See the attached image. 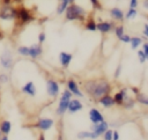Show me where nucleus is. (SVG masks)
<instances>
[{
    "label": "nucleus",
    "mask_w": 148,
    "mask_h": 140,
    "mask_svg": "<svg viewBox=\"0 0 148 140\" xmlns=\"http://www.w3.org/2000/svg\"><path fill=\"white\" fill-rule=\"evenodd\" d=\"M81 87L83 91L95 101H97L103 95L110 94L112 89V84L105 78H94V79L83 80Z\"/></svg>",
    "instance_id": "1"
},
{
    "label": "nucleus",
    "mask_w": 148,
    "mask_h": 140,
    "mask_svg": "<svg viewBox=\"0 0 148 140\" xmlns=\"http://www.w3.org/2000/svg\"><path fill=\"white\" fill-rule=\"evenodd\" d=\"M87 17H88V9L76 2L69 3L65 12L66 21H79L81 23H84Z\"/></svg>",
    "instance_id": "2"
},
{
    "label": "nucleus",
    "mask_w": 148,
    "mask_h": 140,
    "mask_svg": "<svg viewBox=\"0 0 148 140\" xmlns=\"http://www.w3.org/2000/svg\"><path fill=\"white\" fill-rule=\"evenodd\" d=\"M72 97H73V95L68 89L62 90V93L60 95V98L58 101L57 109H56V115L57 116L61 117L67 112V108H68V104H69V101L72 100Z\"/></svg>",
    "instance_id": "3"
},
{
    "label": "nucleus",
    "mask_w": 148,
    "mask_h": 140,
    "mask_svg": "<svg viewBox=\"0 0 148 140\" xmlns=\"http://www.w3.org/2000/svg\"><path fill=\"white\" fill-rule=\"evenodd\" d=\"M16 17H17V7H14L10 5L0 6V21L13 22V21H16Z\"/></svg>",
    "instance_id": "4"
},
{
    "label": "nucleus",
    "mask_w": 148,
    "mask_h": 140,
    "mask_svg": "<svg viewBox=\"0 0 148 140\" xmlns=\"http://www.w3.org/2000/svg\"><path fill=\"white\" fill-rule=\"evenodd\" d=\"M35 20L32 13L25 8L24 6H20L17 7V17H16V21L20 25H24V24H28L30 22H32Z\"/></svg>",
    "instance_id": "5"
},
{
    "label": "nucleus",
    "mask_w": 148,
    "mask_h": 140,
    "mask_svg": "<svg viewBox=\"0 0 148 140\" xmlns=\"http://www.w3.org/2000/svg\"><path fill=\"white\" fill-rule=\"evenodd\" d=\"M45 90L49 97L56 98L60 93V84L59 82L53 78H47L45 82Z\"/></svg>",
    "instance_id": "6"
},
{
    "label": "nucleus",
    "mask_w": 148,
    "mask_h": 140,
    "mask_svg": "<svg viewBox=\"0 0 148 140\" xmlns=\"http://www.w3.org/2000/svg\"><path fill=\"white\" fill-rule=\"evenodd\" d=\"M0 65L3 69L9 71L14 66V58H13V52L9 49H3V51L0 54Z\"/></svg>",
    "instance_id": "7"
},
{
    "label": "nucleus",
    "mask_w": 148,
    "mask_h": 140,
    "mask_svg": "<svg viewBox=\"0 0 148 140\" xmlns=\"http://www.w3.org/2000/svg\"><path fill=\"white\" fill-rule=\"evenodd\" d=\"M54 125V120L52 118H49V117H42L39 119H37L34 124H32V127L37 128L39 132H45V131H49L53 127Z\"/></svg>",
    "instance_id": "8"
},
{
    "label": "nucleus",
    "mask_w": 148,
    "mask_h": 140,
    "mask_svg": "<svg viewBox=\"0 0 148 140\" xmlns=\"http://www.w3.org/2000/svg\"><path fill=\"white\" fill-rule=\"evenodd\" d=\"M66 89H68L73 96L77 97V98H83V91L81 90L79 83L76 82V80H74L73 78H68L66 80Z\"/></svg>",
    "instance_id": "9"
},
{
    "label": "nucleus",
    "mask_w": 148,
    "mask_h": 140,
    "mask_svg": "<svg viewBox=\"0 0 148 140\" xmlns=\"http://www.w3.org/2000/svg\"><path fill=\"white\" fill-rule=\"evenodd\" d=\"M114 25H116V23L112 20L111 21H109V20L99 21V22H97V31H99L103 35H106V34L113 31Z\"/></svg>",
    "instance_id": "10"
},
{
    "label": "nucleus",
    "mask_w": 148,
    "mask_h": 140,
    "mask_svg": "<svg viewBox=\"0 0 148 140\" xmlns=\"http://www.w3.org/2000/svg\"><path fill=\"white\" fill-rule=\"evenodd\" d=\"M21 93L29 96V97H36L37 95V87L34 81H28L21 87Z\"/></svg>",
    "instance_id": "11"
},
{
    "label": "nucleus",
    "mask_w": 148,
    "mask_h": 140,
    "mask_svg": "<svg viewBox=\"0 0 148 140\" xmlns=\"http://www.w3.org/2000/svg\"><path fill=\"white\" fill-rule=\"evenodd\" d=\"M88 117H89V120L91 124H98V123H102L103 120H105L103 113L97 108H91L88 111Z\"/></svg>",
    "instance_id": "12"
},
{
    "label": "nucleus",
    "mask_w": 148,
    "mask_h": 140,
    "mask_svg": "<svg viewBox=\"0 0 148 140\" xmlns=\"http://www.w3.org/2000/svg\"><path fill=\"white\" fill-rule=\"evenodd\" d=\"M109 127H110L109 123H108L106 120H103L102 123H98V124H91L90 131L94 132L97 138H99V137H102V135L104 134V132H105Z\"/></svg>",
    "instance_id": "13"
},
{
    "label": "nucleus",
    "mask_w": 148,
    "mask_h": 140,
    "mask_svg": "<svg viewBox=\"0 0 148 140\" xmlns=\"http://www.w3.org/2000/svg\"><path fill=\"white\" fill-rule=\"evenodd\" d=\"M82 109H83V103L81 102V100L77 97H75V98L72 97V100L69 101L68 108H67V112L69 115H74V113L81 111Z\"/></svg>",
    "instance_id": "14"
},
{
    "label": "nucleus",
    "mask_w": 148,
    "mask_h": 140,
    "mask_svg": "<svg viewBox=\"0 0 148 140\" xmlns=\"http://www.w3.org/2000/svg\"><path fill=\"white\" fill-rule=\"evenodd\" d=\"M109 15L111 16L112 21H114V22H120L121 23L125 20V13L119 7H112V8H110L109 9Z\"/></svg>",
    "instance_id": "15"
},
{
    "label": "nucleus",
    "mask_w": 148,
    "mask_h": 140,
    "mask_svg": "<svg viewBox=\"0 0 148 140\" xmlns=\"http://www.w3.org/2000/svg\"><path fill=\"white\" fill-rule=\"evenodd\" d=\"M58 60L62 68H67L73 60V54L69 52H66V51H60L59 56H58Z\"/></svg>",
    "instance_id": "16"
},
{
    "label": "nucleus",
    "mask_w": 148,
    "mask_h": 140,
    "mask_svg": "<svg viewBox=\"0 0 148 140\" xmlns=\"http://www.w3.org/2000/svg\"><path fill=\"white\" fill-rule=\"evenodd\" d=\"M112 96H113V100H114V104L118 105V106H121L123 103L125 102V100H126L130 95L127 94V88H121L120 90L116 91Z\"/></svg>",
    "instance_id": "17"
},
{
    "label": "nucleus",
    "mask_w": 148,
    "mask_h": 140,
    "mask_svg": "<svg viewBox=\"0 0 148 140\" xmlns=\"http://www.w3.org/2000/svg\"><path fill=\"white\" fill-rule=\"evenodd\" d=\"M43 54V45L39 43H34L29 45V57L31 59H37Z\"/></svg>",
    "instance_id": "18"
},
{
    "label": "nucleus",
    "mask_w": 148,
    "mask_h": 140,
    "mask_svg": "<svg viewBox=\"0 0 148 140\" xmlns=\"http://www.w3.org/2000/svg\"><path fill=\"white\" fill-rule=\"evenodd\" d=\"M98 104H101L103 108L105 109H110L112 106H114V100H113V96L111 94H106V95H103L102 97H99L97 100Z\"/></svg>",
    "instance_id": "19"
},
{
    "label": "nucleus",
    "mask_w": 148,
    "mask_h": 140,
    "mask_svg": "<svg viewBox=\"0 0 148 140\" xmlns=\"http://www.w3.org/2000/svg\"><path fill=\"white\" fill-rule=\"evenodd\" d=\"M83 28H84V30H87V31L94 32V31L97 30V22L95 21V19H94L92 16H89V15H88V17L86 19V21H84V23H83Z\"/></svg>",
    "instance_id": "20"
},
{
    "label": "nucleus",
    "mask_w": 148,
    "mask_h": 140,
    "mask_svg": "<svg viewBox=\"0 0 148 140\" xmlns=\"http://www.w3.org/2000/svg\"><path fill=\"white\" fill-rule=\"evenodd\" d=\"M76 138H77V139H80V140H86V139H92V140H97V139H98L94 132L88 131V130L79 131V132L76 133Z\"/></svg>",
    "instance_id": "21"
},
{
    "label": "nucleus",
    "mask_w": 148,
    "mask_h": 140,
    "mask_svg": "<svg viewBox=\"0 0 148 140\" xmlns=\"http://www.w3.org/2000/svg\"><path fill=\"white\" fill-rule=\"evenodd\" d=\"M12 131V123L8 119H2L0 121V132L2 135H8Z\"/></svg>",
    "instance_id": "22"
},
{
    "label": "nucleus",
    "mask_w": 148,
    "mask_h": 140,
    "mask_svg": "<svg viewBox=\"0 0 148 140\" xmlns=\"http://www.w3.org/2000/svg\"><path fill=\"white\" fill-rule=\"evenodd\" d=\"M135 97V102H138L139 104H141V105H143V106H148V95H146V94H143V93H141V91H139L136 95H134Z\"/></svg>",
    "instance_id": "23"
},
{
    "label": "nucleus",
    "mask_w": 148,
    "mask_h": 140,
    "mask_svg": "<svg viewBox=\"0 0 148 140\" xmlns=\"http://www.w3.org/2000/svg\"><path fill=\"white\" fill-rule=\"evenodd\" d=\"M143 43V39L139 36H133L131 37V42H130V45H131V49L132 50H136L139 46H141Z\"/></svg>",
    "instance_id": "24"
},
{
    "label": "nucleus",
    "mask_w": 148,
    "mask_h": 140,
    "mask_svg": "<svg viewBox=\"0 0 148 140\" xmlns=\"http://www.w3.org/2000/svg\"><path fill=\"white\" fill-rule=\"evenodd\" d=\"M68 1H60L58 5H57V8H56V14L57 15H62L65 14L67 7H68Z\"/></svg>",
    "instance_id": "25"
},
{
    "label": "nucleus",
    "mask_w": 148,
    "mask_h": 140,
    "mask_svg": "<svg viewBox=\"0 0 148 140\" xmlns=\"http://www.w3.org/2000/svg\"><path fill=\"white\" fill-rule=\"evenodd\" d=\"M135 98L134 97H131V96H128L126 100H125V102L123 103V108L125 109V110H132L133 108H134V105H135Z\"/></svg>",
    "instance_id": "26"
},
{
    "label": "nucleus",
    "mask_w": 148,
    "mask_h": 140,
    "mask_svg": "<svg viewBox=\"0 0 148 140\" xmlns=\"http://www.w3.org/2000/svg\"><path fill=\"white\" fill-rule=\"evenodd\" d=\"M113 32H114V36L119 39L124 34H125V27L123 23H119V24H116L114 28H113Z\"/></svg>",
    "instance_id": "27"
},
{
    "label": "nucleus",
    "mask_w": 148,
    "mask_h": 140,
    "mask_svg": "<svg viewBox=\"0 0 148 140\" xmlns=\"http://www.w3.org/2000/svg\"><path fill=\"white\" fill-rule=\"evenodd\" d=\"M138 16V9L136 8H131L128 7V9L125 13V19L126 20H134Z\"/></svg>",
    "instance_id": "28"
},
{
    "label": "nucleus",
    "mask_w": 148,
    "mask_h": 140,
    "mask_svg": "<svg viewBox=\"0 0 148 140\" xmlns=\"http://www.w3.org/2000/svg\"><path fill=\"white\" fill-rule=\"evenodd\" d=\"M16 52L21 57H29V46H27V45H20V46H17Z\"/></svg>",
    "instance_id": "29"
},
{
    "label": "nucleus",
    "mask_w": 148,
    "mask_h": 140,
    "mask_svg": "<svg viewBox=\"0 0 148 140\" xmlns=\"http://www.w3.org/2000/svg\"><path fill=\"white\" fill-rule=\"evenodd\" d=\"M89 2H90V6L92 7V9H95V10H102L103 9L99 0H89Z\"/></svg>",
    "instance_id": "30"
},
{
    "label": "nucleus",
    "mask_w": 148,
    "mask_h": 140,
    "mask_svg": "<svg viewBox=\"0 0 148 140\" xmlns=\"http://www.w3.org/2000/svg\"><path fill=\"white\" fill-rule=\"evenodd\" d=\"M112 131H113V130L109 127V128L104 132V134L102 135L103 139H104V140H112Z\"/></svg>",
    "instance_id": "31"
},
{
    "label": "nucleus",
    "mask_w": 148,
    "mask_h": 140,
    "mask_svg": "<svg viewBox=\"0 0 148 140\" xmlns=\"http://www.w3.org/2000/svg\"><path fill=\"white\" fill-rule=\"evenodd\" d=\"M9 81V75L7 73H0V84H5Z\"/></svg>",
    "instance_id": "32"
},
{
    "label": "nucleus",
    "mask_w": 148,
    "mask_h": 140,
    "mask_svg": "<svg viewBox=\"0 0 148 140\" xmlns=\"http://www.w3.org/2000/svg\"><path fill=\"white\" fill-rule=\"evenodd\" d=\"M136 54H138V58H139V61H140V64H145V62L147 61V59H146V56H145V53L142 52V50H139V51L136 52Z\"/></svg>",
    "instance_id": "33"
},
{
    "label": "nucleus",
    "mask_w": 148,
    "mask_h": 140,
    "mask_svg": "<svg viewBox=\"0 0 148 140\" xmlns=\"http://www.w3.org/2000/svg\"><path fill=\"white\" fill-rule=\"evenodd\" d=\"M118 40H120L121 43H125V44H130V42H131V36H130L128 34H124Z\"/></svg>",
    "instance_id": "34"
},
{
    "label": "nucleus",
    "mask_w": 148,
    "mask_h": 140,
    "mask_svg": "<svg viewBox=\"0 0 148 140\" xmlns=\"http://www.w3.org/2000/svg\"><path fill=\"white\" fill-rule=\"evenodd\" d=\"M37 39H38V43H39V44H43V43L46 40V34H45L44 31H40V32L38 34V36H37Z\"/></svg>",
    "instance_id": "35"
},
{
    "label": "nucleus",
    "mask_w": 148,
    "mask_h": 140,
    "mask_svg": "<svg viewBox=\"0 0 148 140\" xmlns=\"http://www.w3.org/2000/svg\"><path fill=\"white\" fill-rule=\"evenodd\" d=\"M121 69H123V67H121V64H119V65L116 67V69H114V73H113V78H114V79H118V78L120 76V74H121Z\"/></svg>",
    "instance_id": "36"
},
{
    "label": "nucleus",
    "mask_w": 148,
    "mask_h": 140,
    "mask_svg": "<svg viewBox=\"0 0 148 140\" xmlns=\"http://www.w3.org/2000/svg\"><path fill=\"white\" fill-rule=\"evenodd\" d=\"M141 46H142V49H141V50H142V52L145 53V56H146V59L148 60V40L143 42Z\"/></svg>",
    "instance_id": "37"
},
{
    "label": "nucleus",
    "mask_w": 148,
    "mask_h": 140,
    "mask_svg": "<svg viewBox=\"0 0 148 140\" xmlns=\"http://www.w3.org/2000/svg\"><path fill=\"white\" fill-rule=\"evenodd\" d=\"M142 36L148 39V22L143 23V27H142Z\"/></svg>",
    "instance_id": "38"
},
{
    "label": "nucleus",
    "mask_w": 148,
    "mask_h": 140,
    "mask_svg": "<svg viewBox=\"0 0 148 140\" xmlns=\"http://www.w3.org/2000/svg\"><path fill=\"white\" fill-rule=\"evenodd\" d=\"M120 135H119V131L118 130H113L112 131V140H119Z\"/></svg>",
    "instance_id": "39"
},
{
    "label": "nucleus",
    "mask_w": 148,
    "mask_h": 140,
    "mask_svg": "<svg viewBox=\"0 0 148 140\" xmlns=\"http://www.w3.org/2000/svg\"><path fill=\"white\" fill-rule=\"evenodd\" d=\"M139 6V0H130V6L131 8H136Z\"/></svg>",
    "instance_id": "40"
},
{
    "label": "nucleus",
    "mask_w": 148,
    "mask_h": 140,
    "mask_svg": "<svg viewBox=\"0 0 148 140\" xmlns=\"http://www.w3.org/2000/svg\"><path fill=\"white\" fill-rule=\"evenodd\" d=\"M141 6H142V9L148 10V0H142L141 1Z\"/></svg>",
    "instance_id": "41"
},
{
    "label": "nucleus",
    "mask_w": 148,
    "mask_h": 140,
    "mask_svg": "<svg viewBox=\"0 0 148 140\" xmlns=\"http://www.w3.org/2000/svg\"><path fill=\"white\" fill-rule=\"evenodd\" d=\"M37 140H46V139H45V134H44V132H39Z\"/></svg>",
    "instance_id": "42"
},
{
    "label": "nucleus",
    "mask_w": 148,
    "mask_h": 140,
    "mask_svg": "<svg viewBox=\"0 0 148 140\" xmlns=\"http://www.w3.org/2000/svg\"><path fill=\"white\" fill-rule=\"evenodd\" d=\"M131 90L133 91V94H134V95H136V94L140 91V90H139V88H135V87H132V88H131Z\"/></svg>",
    "instance_id": "43"
},
{
    "label": "nucleus",
    "mask_w": 148,
    "mask_h": 140,
    "mask_svg": "<svg viewBox=\"0 0 148 140\" xmlns=\"http://www.w3.org/2000/svg\"><path fill=\"white\" fill-rule=\"evenodd\" d=\"M3 38H5V32H3L2 29H0V40L3 39Z\"/></svg>",
    "instance_id": "44"
},
{
    "label": "nucleus",
    "mask_w": 148,
    "mask_h": 140,
    "mask_svg": "<svg viewBox=\"0 0 148 140\" xmlns=\"http://www.w3.org/2000/svg\"><path fill=\"white\" fill-rule=\"evenodd\" d=\"M0 140H9V138H8V135H2L0 138Z\"/></svg>",
    "instance_id": "45"
},
{
    "label": "nucleus",
    "mask_w": 148,
    "mask_h": 140,
    "mask_svg": "<svg viewBox=\"0 0 148 140\" xmlns=\"http://www.w3.org/2000/svg\"><path fill=\"white\" fill-rule=\"evenodd\" d=\"M60 1H68V3H73V2H75V0H60Z\"/></svg>",
    "instance_id": "46"
},
{
    "label": "nucleus",
    "mask_w": 148,
    "mask_h": 140,
    "mask_svg": "<svg viewBox=\"0 0 148 140\" xmlns=\"http://www.w3.org/2000/svg\"><path fill=\"white\" fill-rule=\"evenodd\" d=\"M1 137H2V134H1V132H0V138H1Z\"/></svg>",
    "instance_id": "47"
}]
</instances>
